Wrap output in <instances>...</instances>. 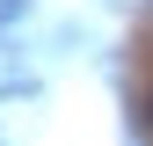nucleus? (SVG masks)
<instances>
[{
    "label": "nucleus",
    "mask_w": 153,
    "mask_h": 146,
    "mask_svg": "<svg viewBox=\"0 0 153 146\" xmlns=\"http://www.w3.org/2000/svg\"><path fill=\"white\" fill-rule=\"evenodd\" d=\"M146 117H153V110H146Z\"/></svg>",
    "instance_id": "nucleus-1"
}]
</instances>
